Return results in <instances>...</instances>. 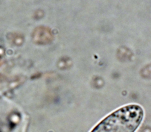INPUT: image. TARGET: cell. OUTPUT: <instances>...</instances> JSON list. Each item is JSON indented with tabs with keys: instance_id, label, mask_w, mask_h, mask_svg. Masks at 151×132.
Returning a JSON list of instances; mask_svg holds the SVG:
<instances>
[{
	"instance_id": "cell-1",
	"label": "cell",
	"mask_w": 151,
	"mask_h": 132,
	"mask_svg": "<svg viewBox=\"0 0 151 132\" xmlns=\"http://www.w3.org/2000/svg\"><path fill=\"white\" fill-rule=\"evenodd\" d=\"M142 108L127 105L114 111L98 123L90 132H135L143 118Z\"/></svg>"
}]
</instances>
